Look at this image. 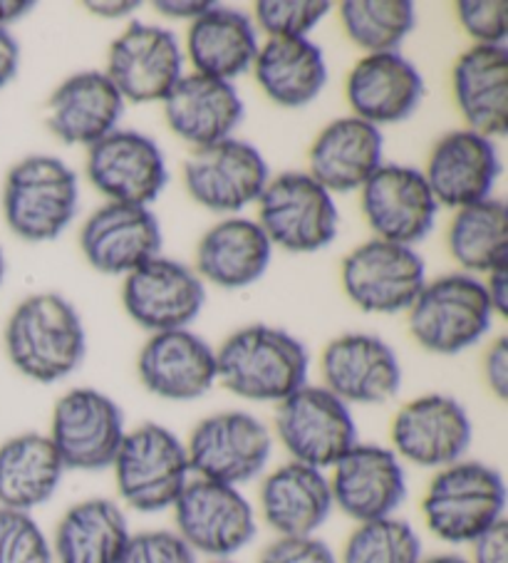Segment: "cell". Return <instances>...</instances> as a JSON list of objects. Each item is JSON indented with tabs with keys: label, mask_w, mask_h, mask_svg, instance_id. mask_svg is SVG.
Here are the masks:
<instances>
[{
	"label": "cell",
	"mask_w": 508,
	"mask_h": 563,
	"mask_svg": "<svg viewBox=\"0 0 508 563\" xmlns=\"http://www.w3.org/2000/svg\"><path fill=\"white\" fill-rule=\"evenodd\" d=\"M8 361L27 380L53 385L70 377L87 353L85 325L75 306L60 294L27 296L8 318Z\"/></svg>",
	"instance_id": "obj_1"
},
{
	"label": "cell",
	"mask_w": 508,
	"mask_h": 563,
	"mask_svg": "<svg viewBox=\"0 0 508 563\" xmlns=\"http://www.w3.org/2000/svg\"><path fill=\"white\" fill-rule=\"evenodd\" d=\"M219 383L241 400L283 402L308 385L310 357L288 330L256 323L231 333L217 351Z\"/></svg>",
	"instance_id": "obj_2"
},
{
	"label": "cell",
	"mask_w": 508,
	"mask_h": 563,
	"mask_svg": "<svg viewBox=\"0 0 508 563\" xmlns=\"http://www.w3.org/2000/svg\"><path fill=\"white\" fill-rule=\"evenodd\" d=\"M427 529L439 541L462 547L506 519V482L496 467L459 460L439 470L422 499Z\"/></svg>",
	"instance_id": "obj_3"
},
{
	"label": "cell",
	"mask_w": 508,
	"mask_h": 563,
	"mask_svg": "<svg viewBox=\"0 0 508 563\" xmlns=\"http://www.w3.org/2000/svg\"><path fill=\"white\" fill-rule=\"evenodd\" d=\"M110 470L122 504L136 514L172 509L194 477L187 444L156 422L126 430Z\"/></svg>",
	"instance_id": "obj_4"
},
{
	"label": "cell",
	"mask_w": 508,
	"mask_h": 563,
	"mask_svg": "<svg viewBox=\"0 0 508 563\" xmlns=\"http://www.w3.org/2000/svg\"><path fill=\"white\" fill-rule=\"evenodd\" d=\"M77 201V174L51 154H31L11 167L5 177V223L18 239L31 244H45L60 236L75 219Z\"/></svg>",
	"instance_id": "obj_5"
},
{
	"label": "cell",
	"mask_w": 508,
	"mask_h": 563,
	"mask_svg": "<svg viewBox=\"0 0 508 563\" xmlns=\"http://www.w3.org/2000/svg\"><path fill=\"white\" fill-rule=\"evenodd\" d=\"M407 313L415 341L437 355L468 351L494 323V308L484 284L468 274L427 280Z\"/></svg>",
	"instance_id": "obj_6"
},
{
	"label": "cell",
	"mask_w": 508,
	"mask_h": 563,
	"mask_svg": "<svg viewBox=\"0 0 508 563\" xmlns=\"http://www.w3.org/2000/svg\"><path fill=\"white\" fill-rule=\"evenodd\" d=\"M174 531L197 556L233 559L258 533V514L246 494L229 484L191 477L172 507Z\"/></svg>",
	"instance_id": "obj_7"
},
{
	"label": "cell",
	"mask_w": 508,
	"mask_h": 563,
	"mask_svg": "<svg viewBox=\"0 0 508 563\" xmlns=\"http://www.w3.org/2000/svg\"><path fill=\"white\" fill-rule=\"evenodd\" d=\"M278 442L292 462L328 472L360 442L350 405L322 385H302L276 405Z\"/></svg>",
	"instance_id": "obj_8"
},
{
	"label": "cell",
	"mask_w": 508,
	"mask_h": 563,
	"mask_svg": "<svg viewBox=\"0 0 508 563\" xmlns=\"http://www.w3.org/2000/svg\"><path fill=\"white\" fill-rule=\"evenodd\" d=\"M184 444L194 477L239 489L258 479L273 457L268 424L243 410H223L203 417Z\"/></svg>",
	"instance_id": "obj_9"
},
{
	"label": "cell",
	"mask_w": 508,
	"mask_h": 563,
	"mask_svg": "<svg viewBox=\"0 0 508 563\" xmlns=\"http://www.w3.org/2000/svg\"><path fill=\"white\" fill-rule=\"evenodd\" d=\"M258 227L273 246L316 254L338 236V207L308 172H283L258 197Z\"/></svg>",
	"instance_id": "obj_10"
},
{
	"label": "cell",
	"mask_w": 508,
	"mask_h": 563,
	"mask_svg": "<svg viewBox=\"0 0 508 563\" xmlns=\"http://www.w3.org/2000/svg\"><path fill=\"white\" fill-rule=\"evenodd\" d=\"M124 434L122 407L95 387L67 390L53 407L47 432L65 470L75 472L110 470Z\"/></svg>",
	"instance_id": "obj_11"
},
{
	"label": "cell",
	"mask_w": 508,
	"mask_h": 563,
	"mask_svg": "<svg viewBox=\"0 0 508 563\" xmlns=\"http://www.w3.org/2000/svg\"><path fill=\"white\" fill-rule=\"evenodd\" d=\"M389 450L402 464L439 472L466 457L474 424L456 397L429 393L399 407L389 427Z\"/></svg>",
	"instance_id": "obj_12"
},
{
	"label": "cell",
	"mask_w": 508,
	"mask_h": 563,
	"mask_svg": "<svg viewBox=\"0 0 508 563\" xmlns=\"http://www.w3.org/2000/svg\"><path fill=\"white\" fill-rule=\"evenodd\" d=\"M340 276L347 298L360 310L395 316L415 303L427 284V266L412 246L373 239L350 251Z\"/></svg>",
	"instance_id": "obj_13"
},
{
	"label": "cell",
	"mask_w": 508,
	"mask_h": 563,
	"mask_svg": "<svg viewBox=\"0 0 508 563\" xmlns=\"http://www.w3.org/2000/svg\"><path fill=\"white\" fill-rule=\"evenodd\" d=\"M270 179L263 154L243 140H223L194 150L184 164L191 199L217 213H236L256 203Z\"/></svg>",
	"instance_id": "obj_14"
},
{
	"label": "cell",
	"mask_w": 508,
	"mask_h": 563,
	"mask_svg": "<svg viewBox=\"0 0 508 563\" xmlns=\"http://www.w3.org/2000/svg\"><path fill=\"white\" fill-rule=\"evenodd\" d=\"M124 102H164L184 77V53L172 31L132 23L110 45L107 70Z\"/></svg>",
	"instance_id": "obj_15"
},
{
	"label": "cell",
	"mask_w": 508,
	"mask_h": 563,
	"mask_svg": "<svg viewBox=\"0 0 508 563\" xmlns=\"http://www.w3.org/2000/svg\"><path fill=\"white\" fill-rule=\"evenodd\" d=\"M126 316L152 333L189 328L207 303V286L191 266L156 256L132 274L122 288Z\"/></svg>",
	"instance_id": "obj_16"
},
{
	"label": "cell",
	"mask_w": 508,
	"mask_h": 563,
	"mask_svg": "<svg viewBox=\"0 0 508 563\" xmlns=\"http://www.w3.org/2000/svg\"><path fill=\"white\" fill-rule=\"evenodd\" d=\"M328 479L335 509L357 523L395 517L407 499L405 464L383 444L357 442Z\"/></svg>",
	"instance_id": "obj_17"
},
{
	"label": "cell",
	"mask_w": 508,
	"mask_h": 563,
	"mask_svg": "<svg viewBox=\"0 0 508 563\" xmlns=\"http://www.w3.org/2000/svg\"><path fill=\"white\" fill-rule=\"evenodd\" d=\"M87 177L114 203L150 207L164 191L169 172L152 137L136 130H114L87 150Z\"/></svg>",
	"instance_id": "obj_18"
},
{
	"label": "cell",
	"mask_w": 508,
	"mask_h": 563,
	"mask_svg": "<svg viewBox=\"0 0 508 563\" xmlns=\"http://www.w3.org/2000/svg\"><path fill=\"white\" fill-rule=\"evenodd\" d=\"M360 191L375 239L415 246L434 229L439 203L424 172L405 164H383Z\"/></svg>",
	"instance_id": "obj_19"
},
{
	"label": "cell",
	"mask_w": 508,
	"mask_h": 563,
	"mask_svg": "<svg viewBox=\"0 0 508 563\" xmlns=\"http://www.w3.org/2000/svg\"><path fill=\"white\" fill-rule=\"evenodd\" d=\"M322 380L345 405H385L402 387L393 345L369 333H345L322 351Z\"/></svg>",
	"instance_id": "obj_20"
},
{
	"label": "cell",
	"mask_w": 508,
	"mask_h": 563,
	"mask_svg": "<svg viewBox=\"0 0 508 563\" xmlns=\"http://www.w3.org/2000/svg\"><path fill=\"white\" fill-rule=\"evenodd\" d=\"M136 375L162 400H199L219 383L217 351L189 328L152 333L136 357Z\"/></svg>",
	"instance_id": "obj_21"
},
{
	"label": "cell",
	"mask_w": 508,
	"mask_h": 563,
	"mask_svg": "<svg viewBox=\"0 0 508 563\" xmlns=\"http://www.w3.org/2000/svg\"><path fill=\"white\" fill-rule=\"evenodd\" d=\"M162 227L150 207L107 201L85 221L80 249L95 271L126 276L162 256Z\"/></svg>",
	"instance_id": "obj_22"
},
{
	"label": "cell",
	"mask_w": 508,
	"mask_h": 563,
	"mask_svg": "<svg viewBox=\"0 0 508 563\" xmlns=\"http://www.w3.org/2000/svg\"><path fill=\"white\" fill-rule=\"evenodd\" d=\"M501 159L496 142L472 130L444 134L429 154L424 179L439 207L464 209L492 199Z\"/></svg>",
	"instance_id": "obj_23"
},
{
	"label": "cell",
	"mask_w": 508,
	"mask_h": 563,
	"mask_svg": "<svg viewBox=\"0 0 508 563\" xmlns=\"http://www.w3.org/2000/svg\"><path fill=\"white\" fill-rule=\"evenodd\" d=\"M345 92L355 118L379 130L412 118L424 97V80L402 53H375L353 67Z\"/></svg>",
	"instance_id": "obj_24"
},
{
	"label": "cell",
	"mask_w": 508,
	"mask_h": 563,
	"mask_svg": "<svg viewBox=\"0 0 508 563\" xmlns=\"http://www.w3.org/2000/svg\"><path fill=\"white\" fill-rule=\"evenodd\" d=\"M258 509L278 537H316L335 509L328 472L292 460L280 464L263 477Z\"/></svg>",
	"instance_id": "obj_25"
},
{
	"label": "cell",
	"mask_w": 508,
	"mask_h": 563,
	"mask_svg": "<svg viewBox=\"0 0 508 563\" xmlns=\"http://www.w3.org/2000/svg\"><path fill=\"white\" fill-rule=\"evenodd\" d=\"M164 118L179 140L201 150L233 137L243 120V100L233 82L191 73L164 97Z\"/></svg>",
	"instance_id": "obj_26"
},
{
	"label": "cell",
	"mask_w": 508,
	"mask_h": 563,
	"mask_svg": "<svg viewBox=\"0 0 508 563\" xmlns=\"http://www.w3.org/2000/svg\"><path fill=\"white\" fill-rule=\"evenodd\" d=\"M383 132L350 114L330 122L312 142L308 174L330 194L360 191L383 167Z\"/></svg>",
	"instance_id": "obj_27"
},
{
	"label": "cell",
	"mask_w": 508,
	"mask_h": 563,
	"mask_svg": "<svg viewBox=\"0 0 508 563\" xmlns=\"http://www.w3.org/2000/svg\"><path fill=\"white\" fill-rule=\"evenodd\" d=\"M124 104L122 95L104 73H77L53 92L47 128L63 144L90 150L117 130Z\"/></svg>",
	"instance_id": "obj_28"
},
{
	"label": "cell",
	"mask_w": 508,
	"mask_h": 563,
	"mask_svg": "<svg viewBox=\"0 0 508 563\" xmlns=\"http://www.w3.org/2000/svg\"><path fill=\"white\" fill-rule=\"evenodd\" d=\"M454 100L462 118L488 140L508 132V53L506 45H472L452 70Z\"/></svg>",
	"instance_id": "obj_29"
},
{
	"label": "cell",
	"mask_w": 508,
	"mask_h": 563,
	"mask_svg": "<svg viewBox=\"0 0 508 563\" xmlns=\"http://www.w3.org/2000/svg\"><path fill=\"white\" fill-rule=\"evenodd\" d=\"M273 258V244L258 221L231 217L211 227L197 246V276L203 284L239 290L266 274Z\"/></svg>",
	"instance_id": "obj_30"
},
{
	"label": "cell",
	"mask_w": 508,
	"mask_h": 563,
	"mask_svg": "<svg viewBox=\"0 0 508 563\" xmlns=\"http://www.w3.org/2000/svg\"><path fill=\"white\" fill-rule=\"evenodd\" d=\"M258 47V27L253 25V18L236 8L211 5L207 13L191 21L187 35L194 73L227 82L251 70Z\"/></svg>",
	"instance_id": "obj_31"
},
{
	"label": "cell",
	"mask_w": 508,
	"mask_h": 563,
	"mask_svg": "<svg viewBox=\"0 0 508 563\" xmlns=\"http://www.w3.org/2000/svg\"><path fill=\"white\" fill-rule=\"evenodd\" d=\"M65 472L47 434L23 432L11 437L0 444V507L33 514L55 497Z\"/></svg>",
	"instance_id": "obj_32"
},
{
	"label": "cell",
	"mask_w": 508,
	"mask_h": 563,
	"mask_svg": "<svg viewBox=\"0 0 508 563\" xmlns=\"http://www.w3.org/2000/svg\"><path fill=\"white\" fill-rule=\"evenodd\" d=\"M132 537L122 504L85 499L63 514L53 537L55 563H117Z\"/></svg>",
	"instance_id": "obj_33"
},
{
	"label": "cell",
	"mask_w": 508,
	"mask_h": 563,
	"mask_svg": "<svg viewBox=\"0 0 508 563\" xmlns=\"http://www.w3.org/2000/svg\"><path fill=\"white\" fill-rule=\"evenodd\" d=\"M253 75L270 102L298 110L318 100L328 82V63L310 37H268L258 47Z\"/></svg>",
	"instance_id": "obj_34"
},
{
	"label": "cell",
	"mask_w": 508,
	"mask_h": 563,
	"mask_svg": "<svg viewBox=\"0 0 508 563\" xmlns=\"http://www.w3.org/2000/svg\"><path fill=\"white\" fill-rule=\"evenodd\" d=\"M449 251L468 276L508 266L506 203L492 197L459 209L449 227Z\"/></svg>",
	"instance_id": "obj_35"
},
{
	"label": "cell",
	"mask_w": 508,
	"mask_h": 563,
	"mask_svg": "<svg viewBox=\"0 0 508 563\" xmlns=\"http://www.w3.org/2000/svg\"><path fill=\"white\" fill-rule=\"evenodd\" d=\"M340 21L350 41L367 55L397 53L415 31V3L409 0H345Z\"/></svg>",
	"instance_id": "obj_36"
},
{
	"label": "cell",
	"mask_w": 508,
	"mask_h": 563,
	"mask_svg": "<svg viewBox=\"0 0 508 563\" xmlns=\"http://www.w3.org/2000/svg\"><path fill=\"white\" fill-rule=\"evenodd\" d=\"M422 539L405 519L387 517L357 523L340 553V563H419Z\"/></svg>",
	"instance_id": "obj_37"
},
{
	"label": "cell",
	"mask_w": 508,
	"mask_h": 563,
	"mask_svg": "<svg viewBox=\"0 0 508 563\" xmlns=\"http://www.w3.org/2000/svg\"><path fill=\"white\" fill-rule=\"evenodd\" d=\"M0 563H55L53 543L33 514L0 507Z\"/></svg>",
	"instance_id": "obj_38"
},
{
	"label": "cell",
	"mask_w": 508,
	"mask_h": 563,
	"mask_svg": "<svg viewBox=\"0 0 508 563\" xmlns=\"http://www.w3.org/2000/svg\"><path fill=\"white\" fill-rule=\"evenodd\" d=\"M330 8L325 0H261L253 8V25L268 37H308Z\"/></svg>",
	"instance_id": "obj_39"
},
{
	"label": "cell",
	"mask_w": 508,
	"mask_h": 563,
	"mask_svg": "<svg viewBox=\"0 0 508 563\" xmlns=\"http://www.w3.org/2000/svg\"><path fill=\"white\" fill-rule=\"evenodd\" d=\"M117 563H199V556L174 529H152L132 533Z\"/></svg>",
	"instance_id": "obj_40"
},
{
	"label": "cell",
	"mask_w": 508,
	"mask_h": 563,
	"mask_svg": "<svg viewBox=\"0 0 508 563\" xmlns=\"http://www.w3.org/2000/svg\"><path fill=\"white\" fill-rule=\"evenodd\" d=\"M456 15L476 45H506L508 3L504 0H462Z\"/></svg>",
	"instance_id": "obj_41"
},
{
	"label": "cell",
	"mask_w": 508,
	"mask_h": 563,
	"mask_svg": "<svg viewBox=\"0 0 508 563\" xmlns=\"http://www.w3.org/2000/svg\"><path fill=\"white\" fill-rule=\"evenodd\" d=\"M256 563H340L338 553L318 537H278Z\"/></svg>",
	"instance_id": "obj_42"
},
{
	"label": "cell",
	"mask_w": 508,
	"mask_h": 563,
	"mask_svg": "<svg viewBox=\"0 0 508 563\" xmlns=\"http://www.w3.org/2000/svg\"><path fill=\"white\" fill-rule=\"evenodd\" d=\"M468 547H472V556H468L472 563H508V521H498Z\"/></svg>",
	"instance_id": "obj_43"
},
{
	"label": "cell",
	"mask_w": 508,
	"mask_h": 563,
	"mask_svg": "<svg viewBox=\"0 0 508 563\" xmlns=\"http://www.w3.org/2000/svg\"><path fill=\"white\" fill-rule=\"evenodd\" d=\"M484 375L486 385L498 400H506L508 397V341L506 338H498V341L488 347L486 361H484Z\"/></svg>",
	"instance_id": "obj_44"
},
{
	"label": "cell",
	"mask_w": 508,
	"mask_h": 563,
	"mask_svg": "<svg viewBox=\"0 0 508 563\" xmlns=\"http://www.w3.org/2000/svg\"><path fill=\"white\" fill-rule=\"evenodd\" d=\"M18 65H21V45L11 31L0 27V90L18 75Z\"/></svg>",
	"instance_id": "obj_45"
},
{
	"label": "cell",
	"mask_w": 508,
	"mask_h": 563,
	"mask_svg": "<svg viewBox=\"0 0 508 563\" xmlns=\"http://www.w3.org/2000/svg\"><path fill=\"white\" fill-rule=\"evenodd\" d=\"M484 288H486L488 300H492L494 313L506 316L508 313V266L494 268L492 274H488Z\"/></svg>",
	"instance_id": "obj_46"
},
{
	"label": "cell",
	"mask_w": 508,
	"mask_h": 563,
	"mask_svg": "<svg viewBox=\"0 0 508 563\" xmlns=\"http://www.w3.org/2000/svg\"><path fill=\"white\" fill-rule=\"evenodd\" d=\"M213 3L209 0H159V3H154L156 11L166 18H187V21H197L199 15H203L209 11Z\"/></svg>",
	"instance_id": "obj_47"
},
{
	"label": "cell",
	"mask_w": 508,
	"mask_h": 563,
	"mask_svg": "<svg viewBox=\"0 0 508 563\" xmlns=\"http://www.w3.org/2000/svg\"><path fill=\"white\" fill-rule=\"evenodd\" d=\"M35 3L31 0H0V27L8 31V25L18 23L27 13H33Z\"/></svg>",
	"instance_id": "obj_48"
},
{
	"label": "cell",
	"mask_w": 508,
	"mask_h": 563,
	"mask_svg": "<svg viewBox=\"0 0 508 563\" xmlns=\"http://www.w3.org/2000/svg\"><path fill=\"white\" fill-rule=\"evenodd\" d=\"M136 8H140L136 0H124V3H97V0H92V3H87V11L100 18H124L134 13Z\"/></svg>",
	"instance_id": "obj_49"
},
{
	"label": "cell",
	"mask_w": 508,
	"mask_h": 563,
	"mask_svg": "<svg viewBox=\"0 0 508 563\" xmlns=\"http://www.w3.org/2000/svg\"><path fill=\"white\" fill-rule=\"evenodd\" d=\"M419 563H472L466 556L459 553H434V556H424Z\"/></svg>",
	"instance_id": "obj_50"
},
{
	"label": "cell",
	"mask_w": 508,
	"mask_h": 563,
	"mask_svg": "<svg viewBox=\"0 0 508 563\" xmlns=\"http://www.w3.org/2000/svg\"><path fill=\"white\" fill-rule=\"evenodd\" d=\"M3 278H5V256L3 251H0V284H3Z\"/></svg>",
	"instance_id": "obj_51"
},
{
	"label": "cell",
	"mask_w": 508,
	"mask_h": 563,
	"mask_svg": "<svg viewBox=\"0 0 508 563\" xmlns=\"http://www.w3.org/2000/svg\"><path fill=\"white\" fill-rule=\"evenodd\" d=\"M207 563H236L233 559H223V561H207Z\"/></svg>",
	"instance_id": "obj_52"
}]
</instances>
